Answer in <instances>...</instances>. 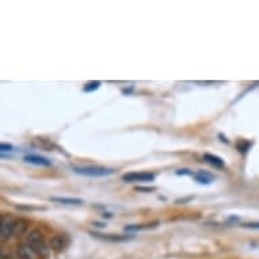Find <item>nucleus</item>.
I'll list each match as a JSON object with an SVG mask.
<instances>
[{
    "label": "nucleus",
    "instance_id": "obj_1",
    "mask_svg": "<svg viewBox=\"0 0 259 259\" xmlns=\"http://www.w3.org/2000/svg\"><path fill=\"white\" fill-rule=\"evenodd\" d=\"M26 244L34 251L37 255H44L47 254L48 246L45 243V239H44L42 234L39 231L34 230L31 231L29 235H27V239H26Z\"/></svg>",
    "mask_w": 259,
    "mask_h": 259
},
{
    "label": "nucleus",
    "instance_id": "obj_2",
    "mask_svg": "<svg viewBox=\"0 0 259 259\" xmlns=\"http://www.w3.org/2000/svg\"><path fill=\"white\" fill-rule=\"evenodd\" d=\"M76 174L84 175V177H91V178H101V177H109L114 174L113 168H106V167L98 166H85V167H73L72 168Z\"/></svg>",
    "mask_w": 259,
    "mask_h": 259
},
{
    "label": "nucleus",
    "instance_id": "obj_3",
    "mask_svg": "<svg viewBox=\"0 0 259 259\" xmlns=\"http://www.w3.org/2000/svg\"><path fill=\"white\" fill-rule=\"evenodd\" d=\"M15 225H17V220L14 217L9 216V214H3L2 216V225H0L2 242H5V240L13 236L14 231H15Z\"/></svg>",
    "mask_w": 259,
    "mask_h": 259
},
{
    "label": "nucleus",
    "instance_id": "obj_4",
    "mask_svg": "<svg viewBox=\"0 0 259 259\" xmlns=\"http://www.w3.org/2000/svg\"><path fill=\"white\" fill-rule=\"evenodd\" d=\"M153 179H155V175L151 172H129L122 177V181L126 183L152 182Z\"/></svg>",
    "mask_w": 259,
    "mask_h": 259
},
{
    "label": "nucleus",
    "instance_id": "obj_5",
    "mask_svg": "<svg viewBox=\"0 0 259 259\" xmlns=\"http://www.w3.org/2000/svg\"><path fill=\"white\" fill-rule=\"evenodd\" d=\"M69 244V238L67 235L59 234L53 236L51 239V243H49V247H51L52 250L56 251V252H60V251L65 250Z\"/></svg>",
    "mask_w": 259,
    "mask_h": 259
},
{
    "label": "nucleus",
    "instance_id": "obj_6",
    "mask_svg": "<svg viewBox=\"0 0 259 259\" xmlns=\"http://www.w3.org/2000/svg\"><path fill=\"white\" fill-rule=\"evenodd\" d=\"M25 161L30 163V164H35V166H42V167L52 166V161L49 160V159L38 156V155H26Z\"/></svg>",
    "mask_w": 259,
    "mask_h": 259
},
{
    "label": "nucleus",
    "instance_id": "obj_7",
    "mask_svg": "<svg viewBox=\"0 0 259 259\" xmlns=\"http://www.w3.org/2000/svg\"><path fill=\"white\" fill-rule=\"evenodd\" d=\"M49 200L52 202H57V204L63 205H81L84 201L80 198H68V197H51Z\"/></svg>",
    "mask_w": 259,
    "mask_h": 259
},
{
    "label": "nucleus",
    "instance_id": "obj_8",
    "mask_svg": "<svg viewBox=\"0 0 259 259\" xmlns=\"http://www.w3.org/2000/svg\"><path fill=\"white\" fill-rule=\"evenodd\" d=\"M204 160L208 161L209 164H212L214 168H224V160L221 157L216 156V155H212V153H205Z\"/></svg>",
    "mask_w": 259,
    "mask_h": 259
},
{
    "label": "nucleus",
    "instance_id": "obj_9",
    "mask_svg": "<svg viewBox=\"0 0 259 259\" xmlns=\"http://www.w3.org/2000/svg\"><path fill=\"white\" fill-rule=\"evenodd\" d=\"M94 238L103 239V240H107V242H125L127 240V236H121V235H101V234H91Z\"/></svg>",
    "mask_w": 259,
    "mask_h": 259
},
{
    "label": "nucleus",
    "instance_id": "obj_10",
    "mask_svg": "<svg viewBox=\"0 0 259 259\" xmlns=\"http://www.w3.org/2000/svg\"><path fill=\"white\" fill-rule=\"evenodd\" d=\"M18 255L21 259H35L37 254L27 244H25V246H21L18 248Z\"/></svg>",
    "mask_w": 259,
    "mask_h": 259
},
{
    "label": "nucleus",
    "instance_id": "obj_11",
    "mask_svg": "<svg viewBox=\"0 0 259 259\" xmlns=\"http://www.w3.org/2000/svg\"><path fill=\"white\" fill-rule=\"evenodd\" d=\"M194 178H196L197 182L201 183V185H209V183L213 181L212 175L208 174V172H205V171H200L198 174H194Z\"/></svg>",
    "mask_w": 259,
    "mask_h": 259
},
{
    "label": "nucleus",
    "instance_id": "obj_12",
    "mask_svg": "<svg viewBox=\"0 0 259 259\" xmlns=\"http://www.w3.org/2000/svg\"><path fill=\"white\" fill-rule=\"evenodd\" d=\"M156 225L157 223H155V224H147V225H126V227H125V231H127V232H136V231L151 230V228H155Z\"/></svg>",
    "mask_w": 259,
    "mask_h": 259
},
{
    "label": "nucleus",
    "instance_id": "obj_13",
    "mask_svg": "<svg viewBox=\"0 0 259 259\" xmlns=\"http://www.w3.org/2000/svg\"><path fill=\"white\" fill-rule=\"evenodd\" d=\"M27 230V223L25 220H17V225H15V231L14 235H22Z\"/></svg>",
    "mask_w": 259,
    "mask_h": 259
},
{
    "label": "nucleus",
    "instance_id": "obj_14",
    "mask_svg": "<svg viewBox=\"0 0 259 259\" xmlns=\"http://www.w3.org/2000/svg\"><path fill=\"white\" fill-rule=\"evenodd\" d=\"M99 87H101V81H91V83H89V84L84 85L83 91H85V93H91V91L98 90Z\"/></svg>",
    "mask_w": 259,
    "mask_h": 259
},
{
    "label": "nucleus",
    "instance_id": "obj_15",
    "mask_svg": "<svg viewBox=\"0 0 259 259\" xmlns=\"http://www.w3.org/2000/svg\"><path fill=\"white\" fill-rule=\"evenodd\" d=\"M0 151H2V152H11V151H13V145L3 143V144L0 145Z\"/></svg>",
    "mask_w": 259,
    "mask_h": 259
},
{
    "label": "nucleus",
    "instance_id": "obj_16",
    "mask_svg": "<svg viewBox=\"0 0 259 259\" xmlns=\"http://www.w3.org/2000/svg\"><path fill=\"white\" fill-rule=\"evenodd\" d=\"M137 191H144V193H151L155 191V187H136Z\"/></svg>",
    "mask_w": 259,
    "mask_h": 259
},
{
    "label": "nucleus",
    "instance_id": "obj_17",
    "mask_svg": "<svg viewBox=\"0 0 259 259\" xmlns=\"http://www.w3.org/2000/svg\"><path fill=\"white\" fill-rule=\"evenodd\" d=\"M175 174L177 175H194L190 170H186V168H185V170H178L177 172H175Z\"/></svg>",
    "mask_w": 259,
    "mask_h": 259
},
{
    "label": "nucleus",
    "instance_id": "obj_18",
    "mask_svg": "<svg viewBox=\"0 0 259 259\" xmlns=\"http://www.w3.org/2000/svg\"><path fill=\"white\" fill-rule=\"evenodd\" d=\"M244 227H247V228H252V230H258L259 223H258V224H255V223H250V224H246Z\"/></svg>",
    "mask_w": 259,
    "mask_h": 259
}]
</instances>
